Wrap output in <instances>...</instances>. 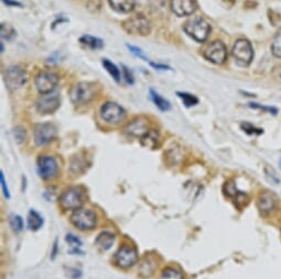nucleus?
Here are the masks:
<instances>
[{
  "mask_svg": "<svg viewBox=\"0 0 281 279\" xmlns=\"http://www.w3.org/2000/svg\"><path fill=\"white\" fill-rule=\"evenodd\" d=\"M96 215L94 212L89 209H80L74 210V212L71 215V222L80 230L86 231V230H92L93 228L96 226Z\"/></svg>",
  "mask_w": 281,
  "mask_h": 279,
  "instance_id": "obj_6",
  "label": "nucleus"
},
{
  "mask_svg": "<svg viewBox=\"0 0 281 279\" xmlns=\"http://www.w3.org/2000/svg\"><path fill=\"white\" fill-rule=\"evenodd\" d=\"M2 2L3 3H6L7 6H9V7H21L22 5L20 2L18 1H15V0H2Z\"/></svg>",
  "mask_w": 281,
  "mask_h": 279,
  "instance_id": "obj_40",
  "label": "nucleus"
},
{
  "mask_svg": "<svg viewBox=\"0 0 281 279\" xmlns=\"http://www.w3.org/2000/svg\"><path fill=\"white\" fill-rule=\"evenodd\" d=\"M114 261L117 266L121 268H130L138 261L137 249L131 245H123L115 253Z\"/></svg>",
  "mask_w": 281,
  "mask_h": 279,
  "instance_id": "obj_7",
  "label": "nucleus"
},
{
  "mask_svg": "<svg viewBox=\"0 0 281 279\" xmlns=\"http://www.w3.org/2000/svg\"><path fill=\"white\" fill-rule=\"evenodd\" d=\"M0 181H1V188H2V193L5 195L6 198H10V193L9 189H8L7 182L5 181V176H3V173L0 172Z\"/></svg>",
  "mask_w": 281,
  "mask_h": 279,
  "instance_id": "obj_37",
  "label": "nucleus"
},
{
  "mask_svg": "<svg viewBox=\"0 0 281 279\" xmlns=\"http://www.w3.org/2000/svg\"><path fill=\"white\" fill-rule=\"evenodd\" d=\"M231 54L239 66L246 67L254 58V49L250 42L246 39H239L235 42Z\"/></svg>",
  "mask_w": 281,
  "mask_h": 279,
  "instance_id": "obj_3",
  "label": "nucleus"
},
{
  "mask_svg": "<svg viewBox=\"0 0 281 279\" xmlns=\"http://www.w3.org/2000/svg\"><path fill=\"white\" fill-rule=\"evenodd\" d=\"M224 191H225V194L228 196V197L236 199L237 202L239 201V198L245 197V195H244L242 191H238L236 185H235L233 181L226 182L225 186H224Z\"/></svg>",
  "mask_w": 281,
  "mask_h": 279,
  "instance_id": "obj_26",
  "label": "nucleus"
},
{
  "mask_svg": "<svg viewBox=\"0 0 281 279\" xmlns=\"http://www.w3.org/2000/svg\"><path fill=\"white\" fill-rule=\"evenodd\" d=\"M56 135V128L54 124L47 122V123H39L35 127L33 130V137H35V142L38 147H43L54 139Z\"/></svg>",
  "mask_w": 281,
  "mask_h": 279,
  "instance_id": "obj_9",
  "label": "nucleus"
},
{
  "mask_svg": "<svg viewBox=\"0 0 281 279\" xmlns=\"http://www.w3.org/2000/svg\"><path fill=\"white\" fill-rule=\"evenodd\" d=\"M150 98H151V100L154 101L155 105L158 107L161 111L170 110V108H171L170 102H169L167 99H164L162 96H160L154 89H150Z\"/></svg>",
  "mask_w": 281,
  "mask_h": 279,
  "instance_id": "obj_24",
  "label": "nucleus"
},
{
  "mask_svg": "<svg viewBox=\"0 0 281 279\" xmlns=\"http://www.w3.org/2000/svg\"><path fill=\"white\" fill-rule=\"evenodd\" d=\"M125 131L132 136L141 137L149 131V123L144 118H137L127 124Z\"/></svg>",
  "mask_w": 281,
  "mask_h": 279,
  "instance_id": "obj_16",
  "label": "nucleus"
},
{
  "mask_svg": "<svg viewBox=\"0 0 281 279\" xmlns=\"http://www.w3.org/2000/svg\"><path fill=\"white\" fill-rule=\"evenodd\" d=\"M108 2L115 11L121 14H128L135 7V0H108Z\"/></svg>",
  "mask_w": 281,
  "mask_h": 279,
  "instance_id": "obj_19",
  "label": "nucleus"
},
{
  "mask_svg": "<svg viewBox=\"0 0 281 279\" xmlns=\"http://www.w3.org/2000/svg\"><path fill=\"white\" fill-rule=\"evenodd\" d=\"M151 66H154L157 69H170V67L167 65H160V64H155V63H150Z\"/></svg>",
  "mask_w": 281,
  "mask_h": 279,
  "instance_id": "obj_41",
  "label": "nucleus"
},
{
  "mask_svg": "<svg viewBox=\"0 0 281 279\" xmlns=\"http://www.w3.org/2000/svg\"><path fill=\"white\" fill-rule=\"evenodd\" d=\"M84 202V191L78 187L66 189L60 197V205L64 210L80 209Z\"/></svg>",
  "mask_w": 281,
  "mask_h": 279,
  "instance_id": "obj_5",
  "label": "nucleus"
},
{
  "mask_svg": "<svg viewBox=\"0 0 281 279\" xmlns=\"http://www.w3.org/2000/svg\"><path fill=\"white\" fill-rule=\"evenodd\" d=\"M122 27L127 33L131 35H148L151 31V24L143 16H135L125 20Z\"/></svg>",
  "mask_w": 281,
  "mask_h": 279,
  "instance_id": "obj_4",
  "label": "nucleus"
},
{
  "mask_svg": "<svg viewBox=\"0 0 281 279\" xmlns=\"http://www.w3.org/2000/svg\"><path fill=\"white\" fill-rule=\"evenodd\" d=\"M172 11L177 16H192L197 9L196 0H171Z\"/></svg>",
  "mask_w": 281,
  "mask_h": 279,
  "instance_id": "obj_15",
  "label": "nucleus"
},
{
  "mask_svg": "<svg viewBox=\"0 0 281 279\" xmlns=\"http://www.w3.org/2000/svg\"><path fill=\"white\" fill-rule=\"evenodd\" d=\"M204 57L214 64H223L227 58V49L225 44L222 43L221 41H215L206 49V51L204 52Z\"/></svg>",
  "mask_w": 281,
  "mask_h": 279,
  "instance_id": "obj_13",
  "label": "nucleus"
},
{
  "mask_svg": "<svg viewBox=\"0 0 281 279\" xmlns=\"http://www.w3.org/2000/svg\"><path fill=\"white\" fill-rule=\"evenodd\" d=\"M271 51L276 57L281 58V29L276 33L274 41L271 43Z\"/></svg>",
  "mask_w": 281,
  "mask_h": 279,
  "instance_id": "obj_28",
  "label": "nucleus"
},
{
  "mask_svg": "<svg viewBox=\"0 0 281 279\" xmlns=\"http://www.w3.org/2000/svg\"><path fill=\"white\" fill-rule=\"evenodd\" d=\"M6 28H7V31H6V29H5V27L3 26H1V37L2 39H7V40H10L12 36H14L15 34H16V32H15V30L12 28H10V27H8V26H6Z\"/></svg>",
  "mask_w": 281,
  "mask_h": 279,
  "instance_id": "obj_34",
  "label": "nucleus"
},
{
  "mask_svg": "<svg viewBox=\"0 0 281 279\" xmlns=\"http://www.w3.org/2000/svg\"><path fill=\"white\" fill-rule=\"evenodd\" d=\"M3 77L6 85L11 89H18L27 82L26 70L18 65H11L7 67L3 73Z\"/></svg>",
  "mask_w": 281,
  "mask_h": 279,
  "instance_id": "obj_8",
  "label": "nucleus"
},
{
  "mask_svg": "<svg viewBox=\"0 0 281 279\" xmlns=\"http://www.w3.org/2000/svg\"><path fill=\"white\" fill-rule=\"evenodd\" d=\"M159 141V133L156 130H149L146 134L140 137V142L148 148H156Z\"/></svg>",
  "mask_w": 281,
  "mask_h": 279,
  "instance_id": "obj_21",
  "label": "nucleus"
},
{
  "mask_svg": "<svg viewBox=\"0 0 281 279\" xmlns=\"http://www.w3.org/2000/svg\"><path fill=\"white\" fill-rule=\"evenodd\" d=\"M280 166H281V160H280Z\"/></svg>",
  "mask_w": 281,
  "mask_h": 279,
  "instance_id": "obj_43",
  "label": "nucleus"
},
{
  "mask_svg": "<svg viewBox=\"0 0 281 279\" xmlns=\"http://www.w3.org/2000/svg\"><path fill=\"white\" fill-rule=\"evenodd\" d=\"M96 95V86L92 82H78L70 90V99L76 106L89 102Z\"/></svg>",
  "mask_w": 281,
  "mask_h": 279,
  "instance_id": "obj_2",
  "label": "nucleus"
},
{
  "mask_svg": "<svg viewBox=\"0 0 281 279\" xmlns=\"http://www.w3.org/2000/svg\"><path fill=\"white\" fill-rule=\"evenodd\" d=\"M24 136H26V133H24V131L21 128L15 129V137L18 142H22V141L24 140Z\"/></svg>",
  "mask_w": 281,
  "mask_h": 279,
  "instance_id": "obj_39",
  "label": "nucleus"
},
{
  "mask_svg": "<svg viewBox=\"0 0 281 279\" xmlns=\"http://www.w3.org/2000/svg\"><path fill=\"white\" fill-rule=\"evenodd\" d=\"M80 42L81 44L84 45V47L88 48L90 49H101L104 47V42L98 37H95L93 35L85 34L80 37Z\"/></svg>",
  "mask_w": 281,
  "mask_h": 279,
  "instance_id": "obj_22",
  "label": "nucleus"
},
{
  "mask_svg": "<svg viewBox=\"0 0 281 279\" xmlns=\"http://www.w3.org/2000/svg\"><path fill=\"white\" fill-rule=\"evenodd\" d=\"M249 106L251 108H256V109L268 111V112H270V114H272V115H276L277 112H278V110H277L276 108H274V107H264V106L259 105V103H249Z\"/></svg>",
  "mask_w": 281,
  "mask_h": 279,
  "instance_id": "obj_36",
  "label": "nucleus"
},
{
  "mask_svg": "<svg viewBox=\"0 0 281 279\" xmlns=\"http://www.w3.org/2000/svg\"><path fill=\"white\" fill-rule=\"evenodd\" d=\"M36 110L41 115H51L60 107V97L56 94H45L36 100Z\"/></svg>",
  "mask_w": 281,
  "mask_h": 279,
  "instance_id": "obj_12",
  "label": "nucleus"
},
{
  "mask_svg": "<svg viewBox=\"0 0 281 279\" xmlns=\"http://www.w3.org/2000/svg\"><path fill=\"white\" fill-rule=\"evenodd\" d=\"M44 223L43 216L41 215L38 211L35 210H30L27 216V224L28 228L30 229L31 231H38L39 229L42 228Z\"/></svg>",
  "mask_w": 281,
  "mask_h": 279,
  "instance_id": "obj_20",
  "label": "nucleus"
},
{
  "mask_svg": "<svg viewBox=\"0 0 281 279\" xmlns=\"http://www.w3.org/2000/svg\"><path fill=\"white\" fill-rule=\"evenodd\" d=\"M65 241L72 246L71 252H75V253L80 252V248L82 247V241L78 239L76 235L72 234V233H69V234H66Z\"/></svg>",
  "mask_w": 281,
  "mask_h": 279,
  "instance_id": "obj_30",
  "label": "nucleus"
},
{
  "mask_svg": "<svg viewBox=\"0 0 281 279\" xmlns=\"http://www.w3.org/2000/svg\"><path fill=\"white\" fill-rule=\"evenodd\" d=\"M242 129L246 133H248V134H262V133H263L262 129H257L256 127H254L253 124H250V123H248V122L243 123L242 124Z\"/></svg>",
  "mask_w": 281,
  "mask_h": 279,
  "instance_id": "obj_33",
  "label": "nucleus"
},
{
  "mask_svg": "<svg viewBox=\"0 0 281 279\" xmlns=\"http://www.w3.org/2000/svg\"><path fill=\"white\" fill-rule=\"evenodd\" d=\"M57 163L54 157L49 155H41L38 158V173L42 179L54 177L57 173Z\"/></svg>",
  "mask_w": 281,
  "mask_h": 279,
  "instance_id": "obj_14",
  "label": "nucleus"
},
{
  "mask_svg": "<svg viewBox=\"0 0 281 279\" xmlns=\"http://www.w3.org/2000/svg\"><path fill=\"white\" fill-rule=\"evenodd\" d=\"M102 64L103 66H104V68L107 70V73H108L110 76L114 78L115 82H121V77H122L121 70L118 69L117 66H116L113 62L107 60V58H103Z\"/></svg>",
  "mask_w": 281,
  "mask_h": 279,
  "instance_id": "obj_25",
  "label": "nucleus"
},
{
  "mask_svg": "<svg viewBox=\"0 0 281 279\" xmlns=\"http://www.w3.org/2000/svg\"><path fill=\"white\" fill-rule=\"evenodd\" d=\"M160 279H183V275L176 268L168 267L161 274Z\"/></svg>",
  "mask_w": 281,
  "mask_h": 279,
  "instance_id": "obj_29",
  "label": "nucleus"
},
{
  "mask_svg": "<svg viewBox=\"0 0 281 279\" xmlns=\"http://www.w3.org/2000/svg\"><path fill=\"white\" fill-rule=\"evenodd\" d=\"M35 84L36 89H38L41 94H51L53 90L55 89L56 85L59 84V76L52 72H41L36 75Z\"/></svg>",
  "mask_w": 281,
  "mask_h": 279,
  "instance_id": "obj_10",
  "label": "nucleus"
},
{
  "mask_svg": "<svg viewBox=\"0 0 281 279\" xmlns=\"http://www.w3.org/2000/svg\"><path fill=\"white\" fill-rule=\"evenodd\" d=\"M123 77H125L128 84H134V76H132L130 70L128 69L125 65H123Z\"/></svg>",
  "mask_w": 281,
  "mask_h": 279,
  "instance_id": "obj_38",
  "label": "nucleus"
},
{
  "mask_svg": "<svg viewBox=\"0 0 281 279\" xmlns=\"http://www.w3.org/2000/svg\"><path fill=\"white\" fill-rule=\"evenodd\" d=\"M9 224L10 228L15 232H20L23 229V220L18 214H11L9 218Z\"/></svg>",
  "mask_w": 281,
  "mask_h": 279,
  "instance_id": "obj_31",
  "label": "nucleus"
},
{
  "mask_svg": "<svg viewBox=\"0 0 281 279\" xmlns=\"http://www.w3.org/2000/svg\"><path fill=\"white\" fill-rule=\"evenodd\" d=\"M157 267V263L154 258L146 257L142 261L141 265H140V274L142 277H151L155 273V269Z\"/></svg>",
  "mask_w": 281,
  "mask_h": 279,
  "instance_id": "obj_23",
  "label": "nucleus"
},
{
  "mask_svg": "<svg viewBox=\"0 0 281 279\" xmlns=\"http://www.w3.org/2000/svg\"><path fill=\"white\" fill-rule=\"evenodd\" d=\"M274 75H275L276 78L281 79V66H279V67H276V68H275Z\"/></svg>",
  "mask_w": 281,
  "mask_h": 279,
  "instance_id": "obj_42",
  "label": "nucleus"
},
{
  "mask_svg": "<svg viewBox=\"0 0 281 279\" xmlns=\"http://www.w3.org/2000/svg\"><path fill=\"white\" fill-rule=\"evenodd\" d=\"M183 30L196 42L203 43L208 40L211 33V26L203 18H192L184 23Z\"/></svg>",
  "mask_w": 281,
  "mask_h": 279,
  "instance_id": "obj_1",
  "label": "nucleus"
},
{
  "mask_svg": "<svg viewBox=\"0 0 281 279\" xmlns=\"http://www.w3.org/2000/svg\"><path fill=\"white\" fill-rule=\"evenodd\" d=\"M127 48H128V49H129V51L134 54V55H136L137 57H139V58H141V60H143V61H146V62H148V58L144 56V54L142 53V51L141 49H140L139 48H136V47H132V45H127Z\"/></svg>",
  "mask_w": 281,
  "mask_h": 279,
  "instance_id": "obj_35",
  "label": "nucleus"
},
{
  "mask_svg": "<svg viewBox=\"0 0 281 279\" xmlns=\"http://www.w3.org/2000/svg\"><path fill=\"white\" fill-rule=\"evenodd\" d=\"M102 118L108 123H119L126 116V111L123 108L117 105L116 102H106L101 108Z\"/></svg>",
  "mask_w": 281,
  "mask_h": 279,
  "instance_id": "obj_11",
  "label": "nucleus"
},
{
  "mask_svg": "<svg viewBox=\"0 0 281 279\" xmlns=\"http://www.w3.org/2000/svg\"><path fill=\"white\" fill-rule=\"evenodd\" d=\"M257 206L259 211L262 212L263 214L270 213L271 211L275 210L277 206L276 196L271 193H268V191H264V193L259 196Z\"/></svg>",
  "mask_w": 281,
  "mask_h": 279,
  "instance_id": "obj_17",
  "label": "nucleus"
},
{
  "mask_svg": "<svg viewBox=\"0 0 281 279\" xmlns=\"http://www.w3.org/2000/svg\"><path fill=\"white\" fill-rule=\"evenodd\" d=\"M115 242V235L113 233H110L108 231L102 232L101 234H98L96 241L97 246L102 249V251H108V249L113 246V244Z\"/></svg>",
  "mask_w": 281,
  "mask_h": 279,
  "instance_id": "obj_18",
  "label": "nucleus"
},
{
  "mask_svg": "<svg viewBox=\"0 0 281 279\" xmlns=\"http://www.w3.org/2000/svg\"><path fill=\"white\" fill-rule=\"evenodd\" d=\"M264 173H266V176L267 178L269 179V181L271 182H274L275 185H278L279 182H280V178L278 175H277L276 173V170L274 168H271V167H268V166H266V168H264Z\"/></svg>",
  "mask_w": 281,
  "mask_h": 279,
  "instance_id": "obj_32",
  "label": "nucleus"
},
{
  "mask_svg": "<svg viewBox=\"0 0 281 279\" xmlns=\"http://www.w3.org/2000/svg\"><path fill=\"white\" fill-rule=\"evenodd\" d=\"M176 95H177V97L181 99L182 102H183V105L187 108L193 107L198 103V99L196 96L191 95L189 93H181V91H177Z\"/></svg>",
  "mask_w": 281,
  "mask_h": 279,
  "instance_id": "obj_27",
  "label": "nucleus"
}]
</instances>
